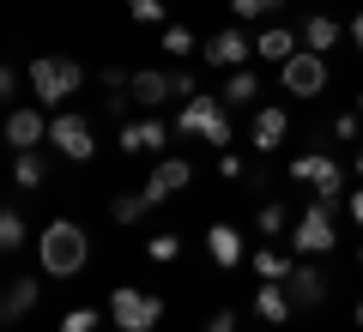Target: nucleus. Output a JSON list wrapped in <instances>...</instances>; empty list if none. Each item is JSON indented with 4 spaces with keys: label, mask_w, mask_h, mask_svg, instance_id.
<instances>
[{
    "label": "nucleus",
    "mask_w": 363,
    "mask_h": 332,
    "mask_svg": "<svg viewBox=\"0 0 363 332\" xmlns=\"http://www.w3.org/2000/svg\"><path fill=\"white\" fill-rule=\"evenodd\" d=\"M128 13L140 18V25H157V18H164V0H128Z\"/></svg>",
    "instance_id": "obj_32"
},
{
    "label": "nucleus",
    "mask_w": 363,
    "mask_h": 332,
    "mask_svg": "<svg viewBox=\"0 0 363 332\" xmlns=\"http://www.w3.org/2000/svg\"><path fill=\"white\" fill-rule=\"evenodd\" d=\"M176 133L188 139H206V145H230V103L224 97H188L182 103V115H176Z\"/></svg>",
    "instance_id": "obj_4"
},
{
    "label": "nucleus",
    "mask_w": 363,
    "mask_h": 332,
    "mask_svg": "<svg viewBox=\"0 0 363 332\" xmlns=\"http://www.w3.org/2000/svg\"><path fill=\"white\" fill-rule=\"evenodd\" d=\"M206 332H242V320H236V308H218V314L206 320Z\"/></svg>",
    "instance_id": "obj_34"
},
{
    "label": "nucleus",
    "mask_w": 363,
    "mask_h": 332,
    "mask_svg": "<svg viewBox=\"0 0 363 332\" xmlns=\"http://www.w3.org/2000/svg\"><path fill=\"white\" fill-rule=\"evenodd\" d=\"M206 248H212V260H218L224 272L242 266V236H236L230 224H212V230H206Z\"/></svg>",
    "instance_id": "obj_19"
},
{
    "label": "nucleus",
    "mask_w": 363,
    "mask_h": 332,
    "mask_svg": "<svg viewBox=\"0 0 363 332\" xmlns=\"http://www.w3.org/2000/svg\"><path fill=\"white\" fill-rule=\"evenodd\" d=\"M345 212H351V224H357V230H363V188H357V193H351V200H345Z\"/></svg>",
    "instance_id": "obj_37"
},
{
    "label": "nucleus",
    "mask_w": 363,
    "mask_h": 332,
    "mask_svg": "<svg viewBox=\"0 0 363 332\" xmlns=\"http://www.w3.org/2000/svg\"><path fill=\"white\" fill-rule=\"evenodd\" d=\"M169 79H176V97H200V79L188 73V67H182V73H169Z\"/></svg>",
    "instance_id": "obj_35"
},
{
    "label": "nucleus",
    "mask_w": 363,
    "mask_h": 332,
    "mask_svg": "<svg viewBox=\"0 0 363 332\" xmlns=\"http://www.w3.org/2000/svg\"><path fill=\"white\" fill-rule=\"evenodd\" d=\"M333 42H339V18H333V13H309V18H303V49L327 55Z\"/></svg>",
    "instance_id": "obj_20"
},
{
    "label": "nucleus",
    "mask_w": 363,
    "mask_h": 332,
    "mask_svg": "<svg viewBox=\"0 0 363 332\" xmlns=\"http://www.w3.org/2000/svg\"><path fill=\"white\" fill-rule=\"evenodd\" d=\"M357 109H363V91H357Z\"/></svg>",
    "instance_id": "obj_42"
},
{
    "label": "nucleus",
    "mask_w": 363,
    "mask_h": 332,
    "mask_svg": "<svg viewBox=\"0 0 363 332\" xmlns=\"http://www.w3.org/2000/svg\"><path fill=\"white\" fill-rule=\"evenodd\" d=\"M279 85H285L291 97H321V91H327V55L297 49L285 67H279Z\"/></svg>",
    "instance_id": "obj_6"
},
{
    "label": "nucleus",
    "mask_w": 363,
    "mask_h": 332,
    "mask_svg": "<svg viewBox=\"0 0 363 332\" xmlns=\"http://www.w3.org/2000/svg\"><path fill=\"white\" fill-rule=\"evenodd\" d=\"M97 79H104V91H128V85H133V79L121 73V67H104V73H97Z\"/></svg>",
    "instance_id": "obj_36"
},
{
    "label": "nucleus",
    "mask_w": 363,
    "mask_h": 332,
    "mask_svg": "<svg viewBox=\"0 0 363 332\" xmlns=\"http://www.w3.org/2000/svg\"><path fill=\"white\" fill-rule=\"evenodd\" d=\"M291 181L315 188V205H327V212H339V205L351 200V193H345V169H339L327 151H303L297 164H291Z\"/></svg>",
    "instance_id": "obj_2"
},
{
    "label": "nucleus",
    "mask_w": 363,
    "mask_h": 332,
    "mask_svg": "<svg viewBox=\"0 0 363 332\" xmlns=\"http://www.w3.org/2000/svg\"><path fill=\"white\" fill-rule=\"evenodd\" d=\"M164 139H169L164 121H121V151L128 157H152Z\"/></svg>",
    "instance_id": "obj_14"
},
{
    "label": "nucleus",
    "mask_w": 363,
    "mask_h": 332,
    "mask_svg": "<svg viewBox=\"0 0 363 332\" xmlns=\"http://www.w3.org/2000/svg\"><path fill=\"white\" fill-rule=\"evenodd\" d=\"M248 97H260V79L248 73V67H236V73H230V85H224V103L236 109V103H248Z\"/></svg>",
    "instance_id": "obj_26"
},
{
    "label": "nucleus",
    "mask_w": 363,
    "mask_h": 332,
    "mask_svg": "<svg viewBox=\"0 0 363 332\" xmlns=\"http://www.w3.org/2000/svg\"><path fill=\"white\" fill-rule=\"evenodd\" d=\"M357 326H363V296H357Z\"/></svg>",
    "instance_id": "obj_40"
},
{
    "label": "nucleus",
    "mask_w": 363,
    "mask_h": 332,
    "mask_svg": "<svg viewBox=\"0 0 363 332\" xmlns=\"http://www.w3.org/2000/svg\"><path fill=\"white\" fill-rule=\"evenodd\" d=\"M285 133H291L285 109H260V115H255V151H279V145H285Z\"/></svg>",
    "instance_id": "obj_18"
},
{
    "label": "nucleus",
    "mask_w": 363,
    "mask_h": 332,
    "mask_svg": "<svg viewBox=\"0 0 363 332\" xmlns=\"http://www.w3.org/2000/svg\"><path fill=\"white\" fill-rule=\"evenodd\" d=\"M200 55H206V67H224V73H236V67H242L248 55H255V42H248L236 25H224V30H218V37H212Z\"/></svg>",
    "instance_id": "obj_9"
},
{
    "label": "nucleus",
    "mask_w": 363,
    "mask_h": 332,
    "mask_svg": "<svg viewBox=\"0 0 363 332\" xmlns=\"http://www.w3.org/2000/svg\"><path fill=\"white\" fill-rule=\"evenodd\" d=\"M357 176H363V139H357Z\"/></svg>",
    "instance_id": "obj_39"
},
{
    "label": "nucleus",
    "mask_w": 363,
    "mask_h": 332,
    "mask_svg": "<svg viewBox=\"0 0 363 332\" xmlns=\"http://www.w3.org/2000/svg\"><path fill=\"white\" fill-rule=\"evenodd\" d=\"M297 49H303V30H285V25H267L255 37V55H260V61H272V67H285Z\"/></svg>",
    "instance_id": "obj_13"
},
{
    "label": "nucleus",
    "mask_w": 363,
    "mask_h": 332,
    "mask_svg": "<svg viewBox=\"0 0 363 332\" xmlns=\"http://www.w3.org/2000/svg\"><path fill=\"white\" fill-rule=\"evenodd\" d=\"M49 145L67 157V164H91V151H97V133H91L85 115H55V121H49Z\"/></svg>",
    "instance_id": "obj_7"
},
{
    "label": "nucleus",
    "mask_w": 363,
    "mask_h": 332,
    "mask_svg": "<svg viewBox=\"0 0 363 332\" xmlns=\"http://www.w3.org/2000/svg\"><path fill=\"white\" fill-rule=\"evenodd\" d=\"M285 224H291L285 200H267V205H260V212H255V230H260V236H279V230H285Z\"/></svg>",
    "instance_id": "obj_27"
},
{
    "label": "nucleus",
    "mask_w": 363,
    "mask_h": 332,
    "mask_svg": "<svg viewBox=\"0 0 363 332\" xmlns=\"http://www.w3.org/2000/svg\"><path fill=\"white\" fill-rule=\"evenodd\" d=\"M157 49H164V55H176V61H188V55H194L200 42H194V30H188V25H164V37H157Z\"/></svg>",
    "instance_id": "obj_25"
},
{
    "label": "nucleus",
    "mask_w": 363,
    "mask_h": 332,
    "mask_svg": "<svg viewBox=\"0 0 363 332\" xmlns=\"http://www.w3.org/2000/svg\"><path fill=\"white\" fill-rule=\"evenodd\" d=\"M333 133H339V139H351V145H357V139H363V115H339V121H333Z\"/></svg>",
    "instance_id": "obj_33"
},
{
    "label": "nucleus",
    "mask_w": 363,
    "mask_h": 332,
    "mask_svg": "<svg viewBox=\"0 0 363 332\" xmlns=\"http://www.w3.org/2000/svg\"><path fill=\"white\" fill-rule=\"evenodd\" d=\"M218 176H224V181H248V164H242L236 151H218Z\"/></svg>",
    "instance_id": "obj_31"
},
{
    "label": "nucleus",
    "mask_w": 363,
    "mask_h": 332,
    "mask_svg": "<svg viewBox=\"0 0 363 332\" xmlns=\"http://www.w3.org/2000/svg\"><path fill=\"white\" fill-rule=\"evenodd\" d=\"M357 266H363V248H357Z\"/></svg>",
    "instance_id": "obj_41"
},
{
    "label": "nucleus",
    "mask_w": 363,
    "mask_h": 332,
    "mask_svg": "<svg viewBox=\"0 0 363 332\" xmlns=\"http://www.w3.org/2000/svg\"><path fill=\"white\" fill-rule=\"evenodd\" d=\"M285 290H291V302H297V308H321L327 296H333V290H327V272H321V266H297V272L285 278Z\"/></svg>",
    "instance_id": "obj_12"
},
{
    "label": "nucleus",
    "mask_w": 363,
    "mask_h": 332,
    "mask_svg": "<svg viewBox=\"0 0 363 332\" xmlns=\"http://www.w3.org/2000/svg\"><path fill=\"white\" fill-rule=\"evenodd\" d=\"M145 188H152V200H176V193H188V188H194L188 157H164V164L152 169V181H145Z\"/></svg>",
    "instance_id": "obj_11"
},
{
    "label": "nucleus",
    "mask_w": 363,
    "mask_h": 332,
    "mask_svg": "<svg viewBox=\"0 0 363 332\" xmlns=\"http://www.w3.org/2000/svg\"><path fill=\"white\" fill-rule=\"evenodd\" d=\"M13 181L18 188H43V181H49V164H43L37 151H18L13 157Z\"/></svg>",
    "instance_id": "obj_23"
},
{
    "label": "nucleus",
    "mask_w": 363,
    "mask_h": 332,
    "mask_svg": "<svg viewBox=\"0 0 363 332\" xmlns=\"http://www.w3.org/2000/svg\"><path fill=\"white\" fill-rule=\"evenodd\" d=\"M25 242H30V224H25V212H18V205H6V212H0V254H18Z\"/></svg>",
    "instance_id": "obj_22"
},
{
    "label": "nucleus",
    "mask_w": 363,
    "mask_h": 332,
    "mask_svg": "<svg viewBox=\"0 0 363 332\" xmlns=\"http://www.w3.org/2000/svg\"><path fill=\"white\" fill-rule=\"evenodd\" d=\"M145 254H152L157 266H169V260L182 254V236H169V230H164V236H152V242H145Z\"/></svg>",
    "instance_id": "obj_28"
},
{
    "label": "nucleus",
    "mask_w": 363,
    "mask_h": 332,
    "mask_svg": "<svg viewBox=\"0 0 363 332\" xmlns=\"http://www.w3.org/2000/svg\"><path fill=\"white\" fill-rule=\"evenodd\" d=\"M97 320H104L97 308H67V314H61V332H97Z\"/></svg>",
    "instance_id": "obj_29"
},
{
    "label": "nucleus",
    "mask_w": 363,
    "mask_h": 332,
    "mask_svg": "<svg viewBox=\"0 0 363 332\" xmlns=\"http://www.w3.org/2000/svg\"><path fill=\"white\" fill-rule=\"evenodd\" d=\"M291 242H297V254H333V212H327V205H309V212L297 217V230H291Z\"/></svg>",
    "instance_id": "obj_8"
},
{
    "label": "nucleus",
    "mask_w": 363,
    "mask_h": 332,
    "mask_svg": "<svg viewBox=\"0 0 363 332\" xmlns=\"http://www.w3.org/2000/svg\"><path fill=\"white\" fill-rule=\"evenodd\" d=\"M128 97L140 103V109H157V103H169V97H176V79H169V73H157V67H145V73H133Z\"/></svg>",
    "instance_id": "obj_15"
},
{
    "label": "nucleus",
    "mask_w": 363,
    "mask_h": 332,
    "mask_svg": "<svg viewBox=\"0 0 363 332\" xmlns=\"http://www.w3.org/2000/svg\"><path fill=\"white\" fill-rule=\"evenodd\" d=\"M279 6H285V0H230V13H236V18H272Z\"/></svg>",
    "instance_id": "obj_30"
},
{
    "label": "nucleus",
    "mask_w": 363,
    "mask_h": 332,
    "mask_svg": "<svg viewBox=\"0 0 363 332\" xmlns=\"http://www.w3.org/2000/svg\"><path fill=\"white\" fill-rule=\"evenodd\" d=\"M109 320H116V332H157L164 296L140 290V284H121V290H109Z\"/></svg>",
    "instance_id": "obj_3"
},
{
    "label": "nucleus",
    "mask_w": 363,
    "mask_h": 332,
    "mask_svg": "<svg viewBox=\"0 0 363 332\" xmlns=\"http://www.w3.org/2000/svg\"><path fill=\"white\" fill-rule=\"evenodd\" d=\"M37 302H43L37 278H13V284H6V296H0V320H6V326H18V320H25Z\"/></svg>",
    "instance_id": "obj_16"
},
{
    "label": "nucleus",
    "mask_w": 363,
    "mask_h": 332,
    "mask_svg": "<svg viewBox=\"0 0 363 332\" xmlns=\"http://www.w3.org/2000/svg\"><path fill=\"white\" fill-rule=\"evenodd\" d=\"M351 42H357V49H363V13L351 18Z\"/></svg>",
    "instance_id": "obj_38"
},
{
    "label": "nucleus",
    "mask_w": 363,
    "mask_h": 332,
    "mask_svg": "<svg viewBox=\"0 0 363 332\" xmlns=\"http://www.w3.org/2000/svg\"><path fill=\"white\" fill-rule=\"evenodd\" d=\"M152 205H157L152 188H140V193H116V200H109V217H116V224H140Z\"/></svg>",
    "instance_id": "obj_21"
},
{
    "label": "nucleus",
    "mask_w": 363,
    "mask_h": 332,
    "mask_svg": "<svg viewBox=\"0 0 363 332\" xmlns=\"http://www.w3.org/2000/svg\"><path fill=\"white\" fill-rule=\"evenodd\" d=\"M255 272H260V278H272V284H285L297 266H291V260L279 254V248H255Z\"/></svg>",
    "instance_id": "obj_24"
},
{
    "label": "nucleus",
    "mask_w": 363,
    "mask_h": 332,
    "mask_svg": "<svg viewBox=\"0 0 363 332\" xmlns=\"http://www.w3.org/2000/svg\"><path fill=\"white\" fill-rule=\"evenodd\" d=\"M255 314L267 320V326H285V320L297 314V302H291V290H279L272 278H260V290H255Z\"/></svg>",
    "instance_id": "obj_17"
},
{
    "label": "nucleus",
    "mask_w": 363,
    "mask_h": 332,
    "mask_svg": "<svg viewBox=\"0 0 363 332\" xmlns=\"http://www.w3.org/2000/svg\"><path fill=\"white\" fill-rule=\"evenodd\" d=\"M37 260H43L49 278H73V272L91 266V236L79 230L73 217H55V224H43V236H37Z\"/></svg>",
    "instance_id": "obj_1"
},
{
    "label": "nucleus",
    "mask_w": 363,
    "mask_h": 332,
    "mask_svg": "<svg viewBox=\"0 0 363 332\" xmlns=\"http://www.w3.org/2000/svg\"><path fill=\"white\" fill-rule=\"evenodd\" d=\"M79 85H85V67H79L73 55H37V61H30V91H37V103H67Z\"/></svg>",
    "instance_id": "obj_5"
},
{
    "label": "nucleus",
    "mask_w": 363,
    "mask_h": 332,
    "mask_svg": "<svg viewBox=\"0 0 363 332\" xmlns=\"http://www.w3.org/2000/svg\"><path fill=\"white\" fill-rule=\"evenodd\" d=\"M43 139H49L43 103H37V109H13V115H6V145H13V151H37Z\"/></svg>",
    "instance_id": "obj_10"
}]
</instances>
